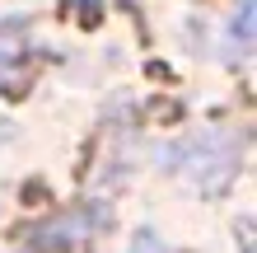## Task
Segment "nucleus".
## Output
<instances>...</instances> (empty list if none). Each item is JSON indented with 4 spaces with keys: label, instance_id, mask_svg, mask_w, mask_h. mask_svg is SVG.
<instances>
[{
    "label": "nucleus",
    "instance_id": "f257e3e1",
    "mask_svg": "<svg viewBox=\"0 0 257 253\" xmlns=\"http://www.w3.org/2000/svg\"><path fill=\"white\" fill-rule=\"evenodd\" d=\"M173 159H183V164H173V169H183V174L196 178L201 188H220V183H229V178H234L238 141L210 131V136H196V141H187V145H178Z\"/></svg>",
    "mask_w": 257,
    "mask_h": 253
}]
</instances>
